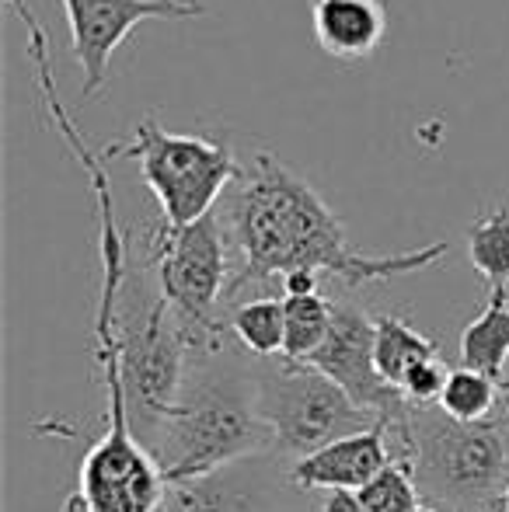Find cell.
Wrapping results in <instances>:
<instances>
[{
  "label": "cell",
  "instance_id": "obj_4",
  "mask_svg": "<svg viewBox=\"0 0 509 512\" xmlns=\"http://www.w3.org/2000/svg\"><path fill=\"white\" fill-rule=\"evenodd\" d=\"M105 161L129 157L140 161L143 185L161 206V223L182 230L213 213V203L231 182L248 175L227 143L196 133H168L154 119H140L129 143H112L102 150Z\"/></svg>",
  "mask_w": 509,
  "mask_h": 512
},
{
  "label": "cell",
  "instance_id": "obj_12",
  "mask_svg": "<svg viewBox=\"0 0 509 512\" xmlns=\"http://www.w3.org/2000/svg\"><path fill=\"white\" fill-rule=\"evenodd\" d=\"M374 328H377V338H374L377 373H381V380L391 384L394 391H401V380L419 363L440 359V345L429 335H422L419 328H412L401 314L374 317Z\"/></svg>",
  "mask_w": 509,
  "mask_h": 512
},
{
  "label": "cell",
  "instance_id": "obj_22",
  "mask_svg": "<svg viewBox=\"0 0 509 512\" xmlns=\"http://www.w3.org/2000/svg\"><path fill=\"white\" fill-rule=\"evenodd\" d=\"M321 512H367L356 492H328L321 502Z\"/></svg>",
  "mask_w": 509,
  "mask_h": 512
},
{
  "label": "cell",
  "instance_id": "obj_1",
  "mask_svg": "<svg viewBox=\"0 0 509 512\" xmlns=\"http://www.w3.org/2000/svg\"><path fill=\"white\" fill-rule=\"evenodd\" d=\"M227 223L241 255V269L227 286V297L248 283H283L290 272L335 276L346 286L387 283L394 276L429 269L450 251V244L436 241L398 255H360L349 248L346 227L318 189L272 154H258L255 168L241 178Z\"/></svg>",
  "mask_w": 509,
  "mask_h": 512
},
{
  "label": "cell",
  "instance_id": "obj_14",
  "mask_svg": "<svg viewBox=\"0 0 509 512\" xmlns=\"http://www.w3.org/2000/svg\"><path fill=\"white\" fill-rule=\"evenodd\" d=\"M468 258L492 290H509V206L485 209L468 230Z\"/></svg>",
  "mask_w": 509,
  "mask_h": 512
},
{
  "label": "cell",
  "instance_id": "obj_16",
  "mask_svg": "<svg viewBox=\"0 0 509 512\" xmlns=\"http://www.w3.org/2000/svg\"><path fill=\"white\" fill-rule=\"evenodd\" d=\"M283 314H286L283 359L307 363L325 345L328 331H332L335 304L321 297V293H311V297H283Z\"/></svg>",
  "mask_w": 509,
  "mask_h": 512
},
{
  "label": "cell",
  "instance_id": "obj_3",
  "mask_svg": "<svg viewBox=\"0 0 509 512\" xmlns=\"http://www.w3.org/2000/svg\"><path fill=\"white\" fill-rule=\"evenodd\" d=\"M272 450V432L258 415V387L234 373H213L182 387L178 405L161 422L154 460L164 481H199L234 460Z\"/></svg>",
  "mask_w": 509,
  "mask_h": 512
},
{
  "label": "cell",
  "instance_id": "obj_2",
  "mask_svg": "<svg viewBox=\"0 0 509 512\" xmlns=\"http://www.w3.org/2000/svg\"><path fill=\"white\" fill-rule=\"evenodd\" d=\"M63 143L81 161L88 175L98 213V258H102V290L95 314V352L105 384V432L81 460L77 495L67 512H157L168 492L154 453H147L129 425V394L123 384V331H119V290L126 279V237L119 234L116 206H112L109 161L84 143L74 122L60 126Z\"/></svg>",
  "mask_w": 509,
  "mask_h": 512
},
{
  "label": "cell",
  "instance_id": "obj_18",
  "mask_svg": "<svg viewBox=\"0 0 509 512\" xmlns=\"http://www.w3.org/2000/svg\"><path fill=\"white\" fill-rule=\"evenodd\" d=\"M447 418L454 422H464V425H475V422H489L492 408H496V380L485 377L478 370H450L447 377V387H443V398L440 405Z\"/></svg>",
  "mask_w": 509,
  "mask_h": 512
},
{
  "label": "cell",
  "instance_id": "obj_19",
  "mask_svg": "<svg viewBox=\"0 0 509 512\" xmlns=\"http://www.w3.org/2000/svg\"><path fill=\"white\" fill-rule=\"evenodd\" d=\"M356 495H360L367 512H415L422 506V492H419V481H415L412 460H391Z\"/></svg>",
  "mask_w": 509,
  "mask_h": 512
},
{
  "label": "cell",
  "instance_id": "obj_6",
  "mask_svg": "<svg viewBox=\"0 0 509 512\" xmlns=\"http://www.w3.org/2000/svg\"><path fill=\"white\" fill-rule=\"evenodd\" d=\"M150 265L157 269L161 300L182 328L189 349L220 352L231 324L217 321V304L227 297V244L217 216L171 230H150Z\"/></svg>",
  "mask_w": 509,
  "mask_h": 512
},
{
  "label": "cell",
  "instance_id": "obj_24",
  "mask_svg": "<svg viewBox=\"0 0 509 512\" xmlns=\"http://www.w3.org/2000/svg\"><path fill=\"white\" fill-rule=\"evenodd\" d=\"M503 387H506V422H509V380H506Z\"/></svg>",
  "mask_w": 509,
  "mask_h": 512
},
{
  "label": "cell",
  "instance_id": "obj_8",
  "mask_svg": "<svg viewBox=\"0 0 509 512\" xmlns=\"http://www.w3.org/2000/svg\"><path fill=\"white\" fill-rule=\"evenodd\" d=\"M185 352L189 342L182 328L171 317L168 304L157 297L140 324L123 328V384L129 405H136L154 422H164L182 398Z\"/></svg>",
  "mask_w": 509,
  "mask_h": 512
},
{
  "label": "cell",
  "instance_id": "obj_7",
  "mask_svg": "<svg viewBox=\"0 0 509 512\" xmlns=\"http://www.w3.org/2000/svg\"><path fill=\"white\" fill-rule=\"evenodd\" d=\"M255 387L258 415L272 432V450L293 457V464L377 425V415L307 363L279 359V366H265Z\"/></svg>",
  "mask_w": 509,
  "mask_h": 512
},
{
  "label": "cell",
  "instance_id": "obj_9",
  "mask_svg": "<svg viewBox=\"0 0 509 512\" xmlns=\"http://www.w3.org/2000/svg\"><path fill=\"white\" fill-rule=\"evenodd\" d=\"M63 7L70 25V53L84 74V98H95L105 88L112 53L140 21L206 14L196 0H63Z\"/></svg>",
  "mask_w": 509,
  "mask_h": 512
},
{
  "label": "cell",
  "instance_id": "obj_13",
  "mask_svg": "<svg viewBox=\"0 0 509 512\" xmlns=\"http://www.w3.org/2000/svg\"><path fill=\"white\" fill-rule=\"evenodd\" d=\"M509 359V290H492L482 314L461 331V366L499 380Z\"/></svg>",
  "mask_w": 509,
  "mask_h": 512
},
{
  "label": "cell",
  "instance_id": "obj_21",
  "mask_svg": "<svg viewBox=\"0 0 509 512\" xmlns=\"http://www.w3.org/2000/svg\"><path fill=\"white\" fill-rule=\"evenodd\" d=\"M318 279L314 272H290V276L283 279V297H311V293H318Z\"/></svg>",
  "mask_w": 509,
  "mask_h": 512
},
{
  "label": "cell",
  "instance_id": "obj_20",
  "mask_svg": "<svg viewBox=\"0 0 509 512\" xmlns=\"http://www.w3.org/2000/svg\"><path fill=\"white\" fill-rule=\"evenodd\" d=\"M447 366L440 359H429V363H419L405 380H401V394L412 408H436L443 398V387H447Z\"/></svg>",
  "mask_w": 509,
  "mask_h": 512
},
{
  "label": "cell",
  "instance_id": "obj_23",
  "mask_svg": "<svg viewBox=\"0 0 509 512\" xmlns=\"http://www.w3.org/2000/svg\"><path fill=\"white\" fill-rule=\"evenodd\" d=\"M496 509H503V512H509V481H506V488H503V495H499V502H496Z\"/></svg>",
  "mask_w": 509,
  "mask_h": 512
},
{
  "label": "cell",
  "instance_id": "obj_25",
  "mask_svg": "<svg viewBox=\"0 0 509 512\" xmlns=\"http://www.w3.org/2000/svg\"><path fill=\"white\" fill-rule=\"evenodd\" d=\"M415 512H443V509H433V506H419Z\"/></svg>",
  "mask_w": 509,
  "mask_h": 512
},
{
  "label": "cell",
  "instance_id": "obj_11",
  "mask_svg": "<svg viewBox=\"0 0 509 512\" xmlns=\"http://www.w3.org/2000/svg\"><path fill=\"white\" fill-rule=\"evenodd\" d=\"M311 25L325 56L363 63L381 49L387 35V11L381 0H314Z\"/></svg>",
  "mask_w": 509,
  "mask_h": 512
},
{
  "label": "cell",
  "instance_id": "obj_5",
  "mask_svg": "<svg viewBox=\"0 0 509 512\" xmlns=\"http://www.w3.org/2000/svg\"><path fill=\"white\" fill-rule=\"evenodd\" d=\"M415 481L426 499L454 512L496 509L509 481V450L499 422L464 425L440 408H415Z\"/></svg>",
  "mask_w": 509,
  "mask_h": 512
},
{
  "label": "cell",
  "instance_id": "obj_17",
  "mask_svg": "<svg viewBox=\"0 0 509 512\" xmlns=\"http://www.w3.org/2000/svg\"><path fill=\"white\" fill-rule=\"evenodd\" d=\"M231 335L245 345L252 356L272 359L283 356V342H286V314H283V300L272 297H258L241 304L231 314Z\"/></svg>",
  "mask_w": 509,
  "mask_h": 512
},
{
  "label": "cell",
  "instance_id": "obj_10",
  "mask_svg": "<svg viewBox=\"0 0 509 512\" xmlns=\"http://www.w3.org/2000/svg\"><path fill=\"white\" fill-rule=\"evenodd\" d=\"M391 460L398 457L391 453V439H387L384 425L377 422L374 429L346 436L325 450L311 453V457L297 460L290 467V481L293 488H304V492H314V488H321V492H360Z\"/></svg>",
  "mask_w": 509,
  "mask_h": 512
},
{
  "label": "cell",
  "instance_id": "obj_15",
  "mask_svg": "<svg viewBox=\"0 0 509 512\" xmlns=\"http://www.w3.org/2000/svg\"><path fill=\"white\" fill-rule=\"evenodd\" d=\"M157 512H262L258 499L224 474H210L199 481H178L168 485Z\"/></svg>",
  "mask_w": 509,
  "mask_h": 512
}]
</instances>
